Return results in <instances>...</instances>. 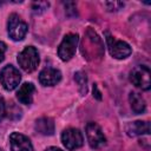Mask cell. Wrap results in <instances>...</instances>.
I'll return each instance as SVG.
<instances>
[{
	"mask_svg": "<svg viewBox=\"0 0 151 151\" xmlns=\"http://www.w3.org/2000/svg\"><path fill=\"white\" fill-rule=\"evenodd\" d=\"M11 151H33V145L28 137L19 132H13L9 136Z\"/></svg>",
	"mask_w": 151,
	"mask_h": 151,
	"instance_id": "30bf717a",
	"label": "cell"
},
{
	"mask_svg": "<svg viewBox=\"0 0 151 151\" xmlns=\"http://www.w3.org/2000/svg\"><path fill=\"white\" fill-rule=\"evenodd\" d=\"M86 136H87V142L92 149H99L104 146L106 143V138L100 126L93 122H90L86 125Z\"/></svg>",
	"mask_w": 151,
	"mask_h": 151,
	"instance_id": "ba28073f",
	"label": "cell"
},
{
	"mask_svg": "<svg viewBox=\"0 0 151 151\" xmlns=\"http://www.w3.org/2000/svg\"><path fill=\"white\" fill-rule=\"evenodd\" d=\"M6 114L8 116L9 119H12V120H18V119L21 118V109H20L18 105H15L13 101H11L9 106H8V107L6 106Z\"/></svg>",
	"mask_w": 151,
	"mask_h": 151,
	"instance_id": "e0dca14e",
	"label": "cell"
},
{
	"mask_svg": "<svg viewBox=\"0 0 151 151\" xmlns=\"http://www.w3.org/2000/svg\"><path fill=\"white\" fill-rule=\"evenodd\" d=\"M20 80H21L20 72L12 65L5 66L0 72V81L6 91H13L14 88H17Z\"/></svg>",
	"mask_w": 151,
	"mask_h": 151,
	"instance_id": "5b68a950",
	"label": "cell"
},
{
	"mask_svg": "<svg viewBox=\"0 0 151 151\" xmlns=\"http://www.w3.org/2000/svg\"><path fill=\"white\" fill-rule=\"evenodd\" d=\"M5 116H6V104L4 98L0 96V122L5 118Z\"/></svg>",
	"mask_w": 151,
	"mask_h": 151,
	"instance_id": "ffe728a7",
	"label": "cell"
},
{
	"mask_svg": "<svg viewBox=\"0 0 151 151\" xmlns=\"http://www.w3.org/2000/svg\"><path fill=\"white\" fill-rule=\"evenodd\" d=\"M27 31H28L27 24L24 20H21V18L18 14L13 13L9 15L8 22H7V32L12 40L14 41L22 40L26 37Z\"/></svg>",
	"mask_w": 151,
	"mask_h": 151,
	"instance_id": "3957f363",
	"label": "cell"
},
{
	"mask_svg": "<svg viewBox=\"0 0 151 151\" xmlns=\"http://www.w3.org/2000/svg\"><path fill=\"white\" fill-rule=\"evenodd\" d=\"M81 53L87 60H99L104 54V45L98 34L88 28L81 41Z\"/></svg>",
	"mask_w": 151,
	"mask_h": 151,
	"instance_id": "6da1fadb",
	"label": "cell"
},
{
	"mask_svg": "<svg viewBox=\"0 0 151 151\" xmlns=\"http://www.w3.org/2000/svg\"><path fill=\"white\" fill-rule=\"evenodd\" d=\"M18 63L20 67L27 73L35 71L39 65V53L37 48L33 46L25 47L18 55Z\"/></svg>",
	"mask_w": 151,
	"mask_h": 151,
	"instance_id": "7a4b0ae2",
	"label": "cell"
},
{
	"mask_svg": "<svg viewBox=\"0 0 151 151\" xmlns=\"http://www.w3.org/2000/svg\"><path fill=\"white\" fill-rule=\"evenodd\" d=\"M104 6L106 7L107 11L113 12V11H118L122 7H124V2H122V1H107V2H104Z\"/></svg>",
	"mask_w": 151,
	"mask_h": 151,
	"instance_id": "d6986e66",
	"label": "cell"
},
{
	"mask_svg": "<svg viewBox=\"0 0 151 151\" xmlns=\"http://www.w3.org/2000/svg\"><path fill=\"white\" fill-rule=\"evenodd\" d=\"M93 96H96L97 99H101V97H100V92L98 91L97 85H93Z\"/></svg>",
	"mask_w": 151,
	"mask_h": 151,
	"instance_id": "7402d4cb",
	"label": "cell"
},
{
	"mask_svg": "<svg viewBox=\"0 0 151 151\" xmlns=\"http://www.w3.org/2000/svg\"><path fill=\"white\" fill-rule=\"evenodd\" d=\"M105 35H106V42H107V47H109L110 54L113 58H116V59H125L131 54L132 50H131V47H130V45L127 42L114 39L107 32H106Z\"/></svg>",
	"mask_w": 151,
	"mask_h": 151,
	"instance_id": "8992f818",
	"label": "cell"
},
{
	"mask_svg": "<svg viewBox=\"0 0 151 151\" xmlns=\"http://www.w3.org/2000/svg\"><path fill=\"white\" fill-rule=\"evenodd\" d=\"M79 37L77 33H68L64 37L58 47V55L63 61H68L76 53Z\"/></svg>",
	"mask_w": 151,
	"mask_h": 151,
	"instance_id": "277c9868",
	"label": "cell"
},
{
	"mask_svg": "<svg viewBox=\"0 0 151 151\" xmlns=\"http://www.w3.org/2000/svg\"><path fill=\"white\" fill-rule=\"evenodd\" d=\"M31 7L34 14H41L50 7V2L48 1H34L32 2Z\"/></svg>",
	"mask_w": 151,
	"mask_h": 151,
	"instance_id": "ac0fdd59",
	"label": "cell"
},
{
	"mask_svg": "<svg viewBox=\"0 0 151 151\" xmlns=\"http://www.w3.org/2000/svg\"><path fill=\"white\" fill-rule=\"evenodd\" d=\"M129 100L131 104V109L133 110L134 113H143L146 109V104L144 98L142 97L140 93L138 92H131L129 96Z\"/></svg>",
	"mask_w": 151,
	"mask_h": 151,
	"instance_id": "9a60e30c",
	"label": "cell"
},
{
	"mask_svg": "<svg viewBox=\"0 0 151 151\" xmlns=\"http://www.w3.org/2000/svg\"><path fill=\"white\" fill-rule=\"evenodd\" d=\"M60 80H61V72L57 68L47 67V68H44L39 74V81L44 86L57 85Z\"/></svg>",
	"mask_w": 151,
	"mask_h": 151,
	"instance_id": "8fae6325",
	"label": "cell"
},
{
	"mask_svg": "<svg viewBox=\"0 0 151 151\" xmlns=\"http://www.w3.org/2000/svg\"><path fill=\"white\" fill-rule=\"evenodd\" d=\"M61 142L67 150H76L83 146L84 137L78 129L70 127L61 133Z\"/></svg>",
	"mask_w": 151,
	"mask_h": 151,
	"instance_id": "9c48e42d",
	"label": "cell"
},
{
	"mask_svg": "<svg viewBox=\"0 0 151 151\" xmlns=\"http://www.w3.org/2000/svg\"><path fill=\"white\" fill-rule=\"evenodd\" d=\"M34 129L37 132L44 136H51L54 133V122L48 117H41L37 119Z\"/></svg>",
	"mask_w": 151,
	"mask_h": 151,
	"instance_id": "5bb4252c",
	"label": "cell"
},
{
	"mask_svg": "<svg viewBox=\"0 0 151 151\" xmlns=\"http://www.w3.org/2000/svg\"><path fill=\"white\" fill-rule=\"evenodd\" d=\"M130 80L134 86L142 88L143 91L150 90V68L145 65L134 67L130 74Z\"/></svg>",
	"mask_w": 151,
	"mask_h": 151,
	"instance_id": "52a82bcc",
	"label": "cell"
},
{
	"mask_svg": "<svg viewBox=\"0 0 151 151\" xmlns=\"http://www.w3.org/2000/svg\"><path fill=\"white\" fill-rule=\"evenodd\" d=\"M74 80H76V83L78 85L79 92L83 96L86 94V92H87V78H86V74L84 72L79 71V72H77L74 74Z\"/></svg>",
	"mask_w": 151,
	"mask_h": 151,
	"instance_id": "2e32d148",
	"label": "cell"
},
{
	"mask_svg": "<svg viewBox=\"0 0 151 151\" xmlns=\"http://www.w3.org/2000/svg\"><path fill=\"white\" fill-rule=\"evenodd\" d=\"M126 133L130 137H136L140 134H149L150 133V123L149 122H142L136 120L132 123H129L126 125Z\"/></svg>",
	"mask_w": 151,
	"mask_h": 151,
	"instance_id": "7c38bea8",
	"label": "cell"
},
{
	"mask_svg": "<svg viewBox=\"0 0 151 151\" xmlns=\"http://www.w3.org/2000/svg\"><path fill=\"white\" fill-rule=\"evenodd\" d=\"M6 50H7L6 44L2 42V41H0V63H1V61L4 60V58H5V52H6Z\"/></svg>",
	"mask_w": 151,
	"mask_h": 151,
	"instance_id": "44dd1931",
	"label": "cell"
},
{
	"mask_svg": "<svg viewBox=\"0 0 151 151\" xmlns=\"http://www.w3.org/2000/svg\"><path fill=\"white\" fill-rule=\"evenodd\" d=\"M46 151H63V150L59 149V147H55V146H50V147L46 149Z\"/></svg>",
	"mask_w": 151,
	"mask_h": 151,
	"instance_id": "603a6c76",
	"label": "cell"
},
{
	"mask_svg": "<svg viewBox=\"0 0 151 151\" xmlns=\"http://www.w3.org/2000/svg\"><path fill=\"white\" fill-rule=\"evenodd\" d=\"M34 92H35L34 85L32 83H25L19 87V90L17 92V98L19 99V101L21 104L29 105V104H32Z\"/></svg>",
	"mask_w": 151,
	"mask_h": 151,
	"instance_id": "4fadbf2b",
	"label": "cell"
}]
</instances>
